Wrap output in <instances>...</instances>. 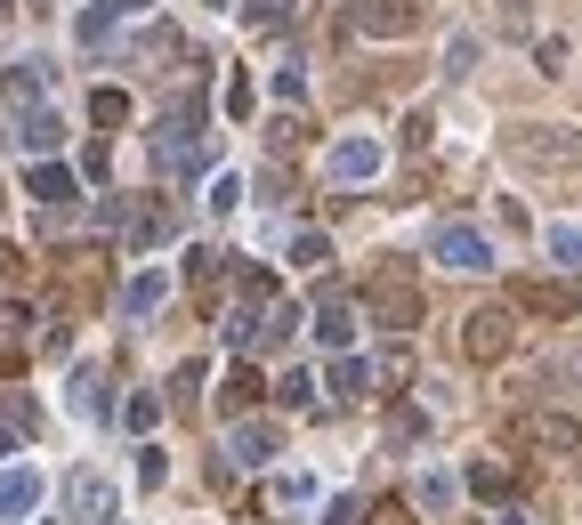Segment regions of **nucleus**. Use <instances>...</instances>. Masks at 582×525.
<instances>
[{"label": "nucleus", "mask_w": 582, "mask_h": 525, "mask_svg": "<svg viewBox=\"0 0 582 525\" xmlns=\"http://www.w3.org/2000/svg\"><path fill=\"white\" fill-rule=\"evenodd\" d=\"M502 154L517 171H582V130H567V121H517V130H502Z\"/></svg>", "instance_id": "nucleus-1"}, {"label": "nucleus", "mask_w": 582, "mask_h": 525, "mask_svg": "<svg viewBox=\"0 0 582 525\" xmlns=\"http://www.w3.org/2000/svg\"><path fill=\"white\" fill-rule=\"evenodd\" d=\"M364 315L381 331H412L421 324V283H412V259H381L364 283Z\"/></svg>", "instance_id": "nucleus-2"}, {"label": "nucleus", "mask_w": 582, "mask_h": 525, "mask_svg": "<svg viewBox=\"0 0 582 525\" xmlns=\"http://www.w3.org/2000/svg\"><path fill=\"white\" fill-rule=\"evenodd\" d=\"M381 171H388V145L372 138V130L340 138V145H331V154H324V178H331V186H372Z\"/></svg>", "instance_id": "nucleus-3"}, {"label": "nucleus", "mask_w": 582, "mask_h": 525, "mask_svg": "<svg viewBox=\"0 0 582 525\" xmlns=\"http://www.w3.org/2000/svg\"><path fill=\"white\" fill-rule=\"evenodd\" d=\"M267 307H276V283H267V276H243V283H235V307H226V324H219V331H226V348H235V355L259 340Z\"/></svg>", "instance_id": "nucleus-4"}, {"label": "nucleus", "mask_w": 582, "mask_h": 525, "mask_svg": "<svg viewBox=\"0 0 582 525\" xmlns=\"http://www.w3.org/2000/svg\"><path fill=\"white\" fill-rule=\"evenodd\" d=\"M510 340H517V307H477L462 324V355H469V364H502Z\"/></svg>", "instance_id": "nucleus-5"}, {"label": "nucleus", "mask_w": 582, "mask_h": 525, "mask_svg": "<svg viewBox=\"0 0 582 525\" xmlns=\"http://www.w3.org/2000/svg\"><path fill=\"white\" fill-rule=\"evenodd\" d=\"M436 267H453V276H486V267H493V243L477 235V226L453 219V226H436Z\"/></svg>", "instance_id": "nucleus-6"}, {"label": "nucleus", "mask_w": 582, "mask_h": 525, "mask_svg": "<svg viewBox=\"0 0 582 525\" xmlns=\"http://www.w3.org/2000/svg\"><path fill=\"white\" fill-rule=\"evenodd\" d=\"M517 436H526L534 453H582V420H574V412H558V405L526 412V420H517Z\"/></svg>", "instance_id": "nucleus-7"}, {"label": "nucleus", "mask_w": 582, "mask_h": 525, "mask_svg": "<svg viewBox=\"0 0 582 525\" xmlns=\"http://www.w3.org/2000/svg\"><path fill=\"white\" fill-rule=\"evenodd\" d=\"M66 510L81 517V525H114V486L97 469H73L66 477Z\"/></svg>", "instance_id": "nucleus-8"}, {"label": "nucleus", "mask_w": 582, "mask_h": 525, "mask_svg": "<svg viewBox=\"0 0 582 525\" xmlns=\"http://www.w3.org/2000/svg\"><path fill=\"white\" fill-rule=\"evenodd\" d=\"M9 138L25 145V154L49 162L57 145H66V121H57V105H16V130H9Z\"/></svg>", "instance_id": "nucleus-9"}, {"label": "nucleus", "mask_w": 582, "mask_h": 525, "mask_svg": "<svg viewBox=\"0 0 582 525\" xmlns=\"http://www.w3.org/2000/svg\"><path fill=\"white\" fill-rule=\"evenodd\" d=\"M510 307L526 315H550V324H567V315H582V283H517Z\"/></svg>", "instance_id": "nucleus-10"}, {"label": "nucleus", "mask_w": 582, "mask_h": 525, "mask_svg": "<svg viewBox=\"0 0 582 525\" xmlns=\"http://www.w3.org/2000/svg\"><path fill=\"white\" fill-rule=\"evenodd\" d=\"M276 453H283V429H276V420H252V412H243V420H235V436H226V460L259 469V460H276Z\"/></svg>", "instance_id": "nucleus-11"}, {"label": "nucleus", "mask_w": 582, "mask_h": 525, "mask_svg": "<svg viewBox=\"0 0 582 525\" xmlns=\"http://www.w3.org/2000/svg\"><path fill=\"white\" fill-rule=\"evenodd\" d=\"M357 33L405 40V33H421V9H412V0H364V9H357Z\"/></svg>", "instance_id": "nucleus-12"}, {"label": "nucleus", "mask_w": 582, "mask_h": 525, "mask_svg": "<svg viewBox=\"0 0 582 525\" xmlns=\"http://www.w3.org/2000/svg\"><path fill=\"white\" fill-rule=\"evenodd\" d=\"M40 469H25V460H9V469H0V525H16V517H33L40 510Z\"/></svg>", "instance_id": "nucleus-13"}, {"label": "nucleus", "mask_w": 582, "mask_h": 525, "mask_svg": "<svg viewBox=\"0 0 582 525\" xmlns=\"http://www.w3.org/2000/svg\"><path fill=\"white\" fill-rule=\"evenodd\" d=\"M49 81H57V66H49V57H9L0 90H9V105H40V97H49Z\"/></svg>", "instance_id": "nucleus-14"}, {"label": "nucleus", "mask_w": 582, "mask_h": 525, "mask_svg": "<svg viewBox=\"0 0 582 525\" xmlns=\"http://www.w3.org/2000/svg\"><path fill=\"white\" fill-rule=\"evenodd\" d=\"M25 195H33L40 210H66V202L81 195V186H73V171H66V162H33V178H25Z\"/></svg>", "instance_id": "nucleus-15"}, {"label": "nucleus", "mask_w": 582, "mask_h": 525, "mask_svg": "<svg viewBox=\"0 0 582 525\" xmlns=\"http://www.w3.org/2000/svg\"><path fill=\"white\" fill-rule=\"evenodd\" d=\"M259 396H267V381H259L252 364H235V372H226V388H219V412L243 420V412H259Z\"/></svg>", "instance_id": "nucleus-16"}, {"label": "nucleus", "mask_w": 582, "mask_h": 525, "mask_svg": "<svg viewBox=\"0 0 582 525\" xmlns=\"http://www.w3.org/2000/svg\"><path fill=\"white\" fill-rule=\"evenodd\" d=\"M162 300H171V276H162V267H146V276H130V291H121V315L138 324V315H154Z\"/></svg>", "instance_id": "nucleus-17"}, {"label": "nucleus", "mask_w": 582, "mask_h": 525, "mask_svg": "<svg viewBox=\"0 0 582 525\" xmlns=\"http://www.w3.org/2000/svg\"><path fill=\"white\" fill-rule=\"evenodd\" d=\"M316 340H324L331 355H348V340H357V315H348L340 300H324V307H316Z\"/></svg>", "instance_id": "nucleus-18"}, {"label": "nucleus", "mask_w": 582, "mask_h": 525, "mask_svg": "<svg viewBox=\"0 0 582 525\" xmlns=\"http://www.w3.org/2000/svg\"><path fill=\"white\" fill-rule=\"evenodd\" d=\"M412 501H421V510H436V517H445L453 501H462V486H453L445 469H421V477H412Z\"/></svg>", "instance_id": "nucleus-19"}, {"label": "nucleus", "mask_w": 582, "mask_h": 525, "mask_svg": "<svg viewBox=\"0 0 582 525\" xmlns=\"http://www.w3.org/2000/svg\"><path fill=\"white\" fill-rule=\"evenodd\" d=\"M550 259L567 267V276H582V219H558L550 226Z\"/></svg>", "instance_id": "nucleus-20"}, {"label": "nucleus", "mask_w": 582, "mask_h": 525, "mask_svg": "<svg viewBox=\"0 0 582 525\" xmlns=\"http://www.w3.org/2000/svg\"><path fill=\"white\" fill-rule=\"evenodd\" d=\"M291 267H307V276H316V267H331V235H324V226L291 235Z\"/></svg>", "instance_id": "nucleus-21"}, {"label": "nucleus", "mask_w": 582, "mask_h": 525, "mask_svg": "<svg viewBox=\"0 0 582 525\" xmlns=\"http://www.w3.org/2000/svg\"><path fill=\"white\" fill-rule=\"evenodd\" d=\"M90 121H97V130H121V121H130V90H114V81H106V90L90 97Z\"/></svg>", "instance_id": "nucleus-22"}, {"label": "nucleus", "mask_w": 582, "mask_h": 525, "mask_svg": "<svg viewBox=\"0 0 582 525\" xmlns=\"http://www.w3.org/2000/svg\"><path fill=\"white\" fill-rule=\"evenodd\" d=\"M331 396H372V364L364 355H340V364H331Z\"/></svg>", "instance_id": "nucleus-23"}, {"label": "nucleus", "mask_w": 582, "mask_h": 525, "mask_svg": "<svg viewBox=\"0 0 582 525\" xmlns=\"http://www.w3.org/2000/svg\"><path fill=\"white\" fill-rule=\"evenodd\" d=\"M73 412H81V420L106 412V372H73Z\"/></svg>", "instance_id": "nucleus-24"}, {"label": "nucleus", "mask_w": 582, "mask_h": 525, "mask_svg": "<svg viewBox=\"0 0 582 525\" xmlns=\"http://www.w3.org/2000/svg\"><path fill=\"white\" fill-rule=\"evenodd\" d=\"M421 436H429V412H421V405H397V412H388V445H421Z\"/></svg>", "instance_id": "nucleus-25"}, {"label": "nucleus", "mask_w": 582, "mask_h": 525, "mask_svg": "<svg viewBox=\"0 0 582 525\" xmlns=\"http://www.w3.org/2000/svg\"><path fill=\"white\" fill-rule=\"evenodd\" d=\"M243 25H252V33H276V25H291V0H243Z\"/></svg>", "instance_id": "nucleus-26"}, {"label": "nucleus", "mask_w": 582, "mask_h": 525, "mask_svg": "<svg viewBox=\"0 0 582 525\" xmlns=\"http://www.w3.org/2000/svg\"><path fill=\"white\" fill-rule=\"evenodd\" d=\"M469 493H477V501H502V493H510V469H502V460H477V469H469Z\"/></svg>", "instance_id": "nucleus-27"}, {"label": "nucleus", "mask_w": 582, "mask_h": 525, "mask_svg": "<svg viewBox=\"0 0 582 525\" xmlns=\"http://www.w3.org/2000/svg\"><path fill=\"white\" fill-rule=\"evenodd\" d=\"M291 324H300V307H267V324H259V340H252V348H283V340H291Z\"/></svg>", "instance_id": "nucleus-28"}, {"label": "nucleus", "mask_w": 582, "mask_h": 525, "mask_svg": "<svg viewBox=\"0 0 582 525\" xmlns=\"http://www.w3.org/2000/svg\"><path fill=\"white\" fill-rule=\"evenodd\" d=\"M121 420H130V429H154V420H162V396H154V388H138L130 405H121Z\"/></svg>", "instance_id": "nucleus-29"}, {"label": "nucleus", "mask_w": 582, "mask_h": 525, "mask_svg": "<svg viewBox=\"0 0 582 525\" xmlns=\"http://www.w3.org/2000/svg\"><path fill=\"white\" fill-rule=\"evenodd\" d=\"M195 396H202V364H178V381H171V405H178V412H195Z\"/></svg>", "instance_id": "nucleus-30"}, {"label": "nucleus", "mask_w": 582, "mask_h": 525, "mask_svg": "<svg viewBox=\"0 0 582 525\" xmlns=\"http://www.w3.org/2000/svg\"><path fill=\"white\" fill-rule=\"evenodd\" d=\"M106 33H114V0H97V9L81 16V40H90V49H97V40H106Z\"/></svg>", "instance_id": "nucleus-31"}, {"label": "nucleus", "mask_w": 582, "mask_h": 525, "mask_svg": "<svg viewBox=\"0 0 582 525\" xmlns=\"http://www.w3.org/2000/svg\"><path fill=\"white\" fill-rule=\"evenodd\" d=\"M235 202H243V178H235V171H226V178H211V210H219V219H226Z\"/></svg>", "instance_id": "nucleus-32"}, {"label": "nucleus", "mask_w": 582, "mask_h": 525, "mask_svg": "<svg viewBox=\"0 0 582 525\" xmlns=\"http://www.w3.org/2000/svg\"><path fill=\"white\" fill-rule=\"evenodd\" d=\"M469 66H477V40H469V33H462V40H453V49H445V73H453V81H462V73H469Z\"/></svg>", "instance_id": "nucleus-33"}, {"label": "nucleus", "mask_w": 582, "mask_h": 525, "mask_svg": "<svg viewBox=\"0 0 582 525\" xmlns=\"http://www.w3.org/2000/svg\"><path fill=\"white\" fill-rule=\"evenodd\" d=\"M276 97H283V105H300V97H307V73H300V66H283V73H276Z\"/></svg>", "instance_id": "nucleus-34"}, {"label": "nucleus", "mask_w": 582, "mask_h": 525, "mask_svg": "<svg viewBox=\"0 0 582 525\" xmlns=\"http://www.w3.org/2000/svg\"><path fill=\"white\" fill-rule=\"evenodd\" d=\"M162 477H171V460H162L154 445H146V453H138V486H162Z\"/></svg>", "instance_id": "nucleus-35"}, {"label": "nucleus", "mask_w": 582, "mask_h": 525, "mask_svg": "<svg viewBox=\"0 0 582 525\" xmlns=\"http://www.w3.org/2000/svg\"><path fill=\"white\" fill-rule=\"evenodd\" d=\"M307 388H316L307 372H283V381H276V396H283V405H307Z\"/></svg>", "instance_id": "nucleus-36"}, {"label": "nucleus", "mask_w": 582, "mask_h": 525, "mask_svg": "<svg viewBox=\"0 0 582 525\" xmlns=\"http://www.w3.org/2000/svg\"><path fill=\"white\" fill-rule=\"evenodd\" d=\"M276 501H316V477H276Z\"/></svg>", "instance_id": "nucleus-37"}, {"label": "nucleus", "mask_w": 582, "mask_h": 525, "mask_svg": "<svg viewBox=\"0 0 582 525\" xmlns=\"http://www.w3.org/2000/svg\"><path fill=\"white\" fill-rule=\"evenodd\" d=\"M372 517H381V525H412V510H405V501H381Z\"/></svg>", "instance_id": "nucleus-38"}, {"label": "nucleus", "mask_w": 582, "mask_h": 525, "mask_svg": "<svg viewBox=\"0 0 582 525\" xmlns=\"http://www.w3.org/2000/svg\"><path fill=\"white\" fill-rule=\"evenodd\" d=\"M146 9H154V0H114V16H146Z\"/></svg>", "instance_id": "nucleus-39"}, {"label": "nucleus", "mask_w": 582, "mask_h": 525, "mask_svg": "<svg viewBox=\"0 0 582 525\" xmlns=\"http://www.w3.org/2000/svg\"><path fill=\"white\" fill-rule=\"evenodd\" d=\"M9 453H16V429H0V460H9Z\"/></svg>", "instance_id": "nucleus-40"}, {"label": "nucleus", "mask_w": 582, "mask_h": 525, "mask_svg": "<svg viewBox=\"0 0 582 525\" xmlns=\"http://www.w3.org/2000/svg\"><path fill=\"white\" fill-rule=\"evenodd\" d=\"M493 525H526V517H510V510H502V517H493Z\"/></svg>", "instance_id": "nucleus-41"}, {"label": "nucleus", "mask_w": 582, "mask_h": 525, "mask_svg": "<svg viewBox=\"0 0 582 525\" xmlns=\"http://www.w3.org/2000/svg\"><path fill=\"white\" fill-rule=\"evenodd\" d=\"M0 16H9V0H0Z\"/></svg>", "instance_id": "nucleus-42"}]
</instances>
